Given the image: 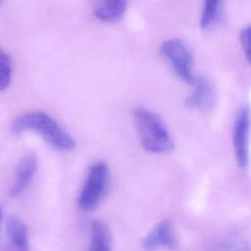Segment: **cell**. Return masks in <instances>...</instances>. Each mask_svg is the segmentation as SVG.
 Masks as SVG:
<instances>
[{"label":"cell","instance_id":"cell-1","mask_svg":"<svg viewBox=\"0 0 251 251\" xmlns=\"http://www.w3.org/2000/svg\"><path fill=\"white\" fill-rule=\"evenodd\" d=\"M14 134L25 131L38 133L52 148L69 152L75 148V140L50 115L42 111L27 112L19 116L11 126Z\"/></svg>","mask_w":251,"mask_h":251},{"label":"cell","instance_id":"cell-2","mask_svg":"<svg viewBox=\"0 0 251 251\" xmlns=\"http://www.w3.org/2000/svg\"><path fill=\"white\" fill-rule=\"evenodd\" d=\"M132 116L144 150L153 154H167L173 151L174 141L159 115L149 109L136 107Z\"/></svg>","mask_w":251,"mask_h":251},{"label":"cell","instance_id":"cell-3","mask_svg":"<svg viewBox=\"0 0 251 251\" xmlns=\"http://www.w3.org/2000/svg\"><path fill=\"white\" fill-rule=\"evenodd\" d=\"M109 184L110 170L108 165L103 161L92 164L77 197L79 210L88 213L96 209L105 197Z\"/></svg>","mask_w":251,"mask_h":251},{"label":"cell","instance_id":"cell-4","mask_svg":"<svg viewBox=\"0 0 251 251\" xmlns=\"http://www.w3.org/2000/svg\"><path fill=\"white\" fill-rule=\"evenodd\" d=\"M160 53L170 63L179 79L187 84H193L196 78L192 72L193 57L182 40L178 38L165 40L160 47Z\"/></svg>","mask_w":251,"mask_h":251},{"label":"cell","instance_id":"cell-5","mask_svg":"<svg viewBox=\"0 0 251 251\" xmlns=\"http://www.w3.org/2000/svg\"><path fill=\"white\" fill-rule=\"evenodd\" d=\"M251 134V109L244 105L238 111L232 127V145L238 167L244 169L249 163Z\"/></svg>","mask_w":251,"mask_h":251},{"label":"cell","instance_id":"cell-6","mask_svg":"<svg viewBox=\"0 0 251 251\" xmlns=\"http://www.w3.org/2000/svg\"><path fill=\"white\" fill-rule=\"evenodd\" d=\"M38 168L37 157L34 153H25L20 160L13 178V182L9 188L11 197L22 195L31 184Z\"/></svg>","mask_w":251,"mask_h":251},{"label":"cell","instance_id":"cell-7","mask_svg":"<svg viewBox=\"0 0 251 251\" xmlns=\"http://www.w3.org/2000/svg\"><path fill=\"white\" fill-rule=\"evenodd\" d=\"M176 245V231L169 220H163L155 225L142 241V246L146 251H156L161 248L175 249Z\"/></svg>","mask_w":251,"mask_h":251},{"label":"cell","instance_id":"cell-8","mask_svg":"<svg viewBox=\"0 0 251 251\" xmlns=\"http://www.w3.org/2000/svg\"><path fill=\"white\" fill-rule=\"evenodd\" d=\"M5 230L14 251H29L27 228L20 218L8 217L5 221Z\"/></svg>","mask_w":251,"mask_h":251},{"label":"cell","instance_id":"cell-9","mask_svg":"<svg viewBox=\"0 0 251 251\" xmlns=\"http://www.w3.org/2000/svg\"><path fill=\"white\" fill-rule=\"evenodd\" d=\"M128 0H97L94 16L103 23H116L124 17Z\"/></svg>","mask_w":251,"mask_h":251},{"label":"cell","instance_id":"cell-10","mask_svg":"<svg viewBox=\"0 0 251 251\" xmlns=\"http://www.w3.org/2000/svg\"><path fill=\"white\" fill-rule=\"evenodd\" d=\"M113 239L109 226L101 220H95L89 227L87 251H112Z\"/></svg>","mask_w":251,"mask_h":251},{"label":"cell","instance_id":"cell-11","mask_svg":"<svg viewBox=\"0 0 251 251\" xmlns=\"http://www.w3.org/2000/svg\"><path fill=\"white\" fill-rule=\"evenodd\" d=\"M194 89L186 98V105L191 109H205L211 105L213 89L210 82L203 77H196Z\"/></svg>","mask_w":251,"mask_h":251},{"label":"cell","instance_id":"cell-12","mask_svg":"<svg viewBox=\"0 0 251 251\" xmlns=\"http://www.w3.org/2000/svg\"><path fill=\"white\" fill-rule=\"evenodd\" d=\"M207 251H251L249 244L238 235H225L211 241Z\"/></svg>","mask_w":251,"mask_h":251},{"label":"cell","instance_id":"cell-13","mask_svg":"<svg viewBox=\"0 0 251 251\" xmlns=\"http://www.w3.org/2000/svg\"><path fill=\"white\" fill-rule=\"evenodd\" d=\"M222 0H203V8L200 17V27L206 29L213 25L219 16Z\"/></svg>","mask_w":251,"mask_h":251},{"label":"cell","instance_id":"cell-14","mask_svg":"<svg viewBox=\"0 0 251 251\" xmlns=\"http://www.w3.org/2000/svg\"><path fill=\"white\" fill-rule=\"evenodd\" d=\"M12 79V61L0 60V91L5 90Z\"/></svg>","mask_w":251,"mask_h":251},{"label":"cell","instance_id":"cell-15","mask_svg":"<svg viewBox=\"0 0 251 251\" xmlns=\"http://www.w3.org/2000/svg\"><path fill=\"white\" fill-rule=\"evenodd\" d=\"M239 39L244 55L248 62L251 64V25L242 28L239 34Z\"/></svg>","mask_w":251,"mask_h":251},{"label":"cell","instance_id":"cell-16","mask_svg":"<svg viewBox=\"0 0 251 251\" xmlns=\"http://www.w3.org/2000/svg\"><path fill=\"white\" fill-rule=\"evenodd\" d=\"M0 60H4V61H12L11 57L2 49L0 48Z\"/></svg>","mask_w":251,"mask_h":251},{"label":"cell","instance_id":"cell-17","mask_svg":"<svg viewBox=\"0 0 251 251\" xmlns=\"http://www.w3.org/2000/svg\"><path fill=\"white\" fill-rule=\"evenodd\" d=\"M4 222V213H3V209L0 205V233H1V229H2V225Z\"/></svg>","mask_w":251,"mask_h":251},{"label":"cell","instance_id":"cell-18","mask_svg":"<svg viewBox=\"0 0 251 251\" xmlns=\"http://www.w3.org/2000/svg\"><path fill=\"white\" fill-rule=\"evenodd\" d=\"M0 2H1V0H0Z\"/></svg>","mask_w":251,"mask_h":251}]
</instances>
